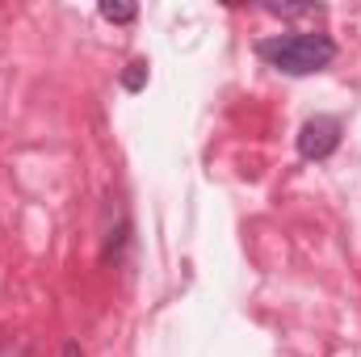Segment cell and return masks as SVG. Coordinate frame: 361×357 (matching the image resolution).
Masks as SVG:
<instances>
[{
    "label": "cell",
    "mask_w": 361,
    "mask_h": 357,
    "mask_svg": "<svg viewBox=\"0 0 361 357\" xmlns=\"http://www.w3.org/2000/svg\"><path fill=\"white\" fill-rule=\"evenodd\" d=\"M122 89H126V92H139V89H147V63H143V59H135V63H126V72H122Z\"/></svg>",
    "instance_id": "4"
},
{
    "label": "cell",
    "mask_w": 361,
    "mask_h": 357,
    "mask_svg": "<svg viewBox=\"0 0 361 357\" xmlns=\"http://www.w3.org/2000/svg\"><path fill=\"white\" fill-rule=\"evenodd\" d=\"M59 357H85V349H80V341H68V345H63V353Z\"/></svg>",
    "instance_id": "6"
},
{
    "label": "cell",
    "mask_w": 361,
    "mask_h": 357,
    "mask_svg": "<svg viewBox=\"0 0 361 357\" xmlns=\"http://www.w3.org/2000/svg\"><path fill=\"white\" fill-rule=\"evenodd\" d=\"M265 13H273V17H324V8H311V4H265Z\"/></svg>",
    "instance_id": "5"
},
{
    "label": "cell",
    "mask_w": 361,
    "mask_h": 357,
    "mask_svg": "<svg viewBox=\"0 0 361 357\" xmlns=\"http://www.w3.org/2000/svg\"><path fill=\"white\" fill-rule=\"evenodd\" d=\"M341 118L336 114H315V118H307L302 122V131H298V156L302 160H328L336 147H341Z\"/></svg>",
    "instance_id": "2"
},
{
    "label": "cell",
    "mask_w": 361,
    "mask_h": 357,
    "mask_svg": "<svg viewBox=\"0 0 361 357\" xmlns=\"http://www.w3.org/2000/svg\"><path fill=\"white\" fill-rule=\"evenodd\" d=\"M257 55L286 72V76H315L324 68H332L336 59V42L319 30H294V34H273V38H261L257 42Z\"/></svg>",
    "instance_id": "1"
},
{
    "label": "cell",
    "mask_w": 361,
    "mask_h": 357,
    "mask_svg": "<svg viewBox=\"0 0 361 357\" xmlns=\"http://www.w3.org/2000/svg\"><path fill=\"white\" fill-rule=\"evenodd\" d=\"M105 21H114V25H130L135 17H139V8L135 4H114V0H101V8H97Z\"/></svg>",
    "instance_id": "3"
}]
</instances>
